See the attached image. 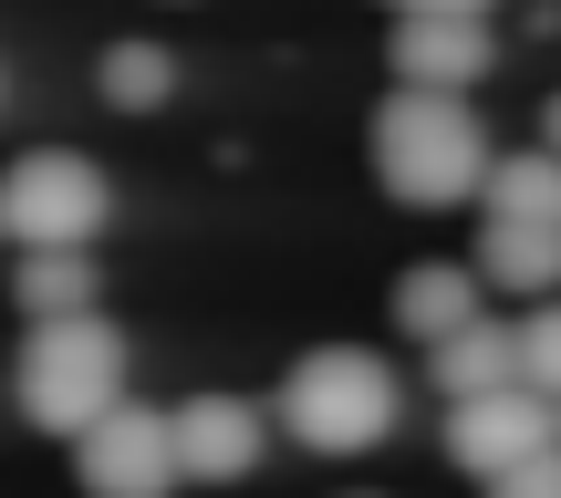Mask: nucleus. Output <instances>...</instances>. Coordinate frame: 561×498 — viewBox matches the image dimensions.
<instances>
[{"label": "nucleus", "instance_id": "obj_1", "mask_svg": "<svg viewBox=\"0 0 561 498\" xmlns=\"http://www.w3.org/2000/svg\"><path fill=\"white\" fill-rule=\"evenodd\" d=\"M489 125L468 115V94H385L375 104V187L396 208H458V198H489Z\"/></svg>", "mask_w": 561, "mask_h": 498}, {"label": "nucleus", "instance_id": "obj_2", "mask_svg": "<svg viewBox=\"0 0 561 498\" xmlns=\"http://www.w3.org/2000/svg\"><path fill=\"white\" fill-rule=\"evenodd\" d=\"M11 405L42 426V437H94V426L125 405V333L104 312L32 322V333H21V363H11Z\"/></svg>", "mask_w": 561, "mask_h": 498}, {"label": "nucleus", "instance_id": "obj_3", "mask_svg": "<svg viewBox=\"0 0 561 498\" xmlns=\"http://www.w3.org/2000/svg\"><path fill=\"white\" fill-rule=\"evenodd\" d=\"M396 405H405V384L385 374L364 343H322V354H301L291 374H280L271 416L291 426V447H312V458H364V447L396 437Z\"/></svg>", "mask_w": 561, "mask_h": 498}, {"label": "nucleus", "instance_id": "obj_4", "mask_svg": "<svg viewBox=\"0 0 561 498\" xmlns=\"http://www.w3.org/2000/svg\"><path fill=\"white\" fill-rule=\"evenodd\" d=\"M0 219H11V250H94V229L115 219V187L73 146H32L0 166Z\"/></svg>", "mask_w": 561, "mask_h": 498}, {"label": "nucleus", "instance_id": "obj_5", "mask_svg": "<svg viewBox=\"0 0 561 498\" xmlns=\"http://www.w3.org/2000/svg\"><path fill=\"white\" fill-rule=\"evenodd\" d=\"M73 478H83V498H167L187 478L178 467V416L125 395L94 437H73Z\"/></svg>", "mask_w": 561, "mask_h": 498}, {"label": "nucleus", "instance_id": "obj_6", "mask_svg": "<svg viewBox=\"0 0 561 498\" xmlns=\"http://www.w3.org/2000/svg\"><path fill=\"white\" fill-rule=\"evenodd\" d=\"M541 447H561V416H551V395H530V384L447 405V458H458L468 478H510V467L541 458Z\"/></svg>", "mask_w": 561, "mask_h": 498}, {"label": "nucleus", "instance_id": "obj_7", "mask_svg": "<svg viewBox=\"0 0 561 498\" xmlns=\"http://www.w3.org/2000/svg\"><path fill=\"white\" fill-rule=\"evenodd\" d=\"M178 416V467L198 488H229V478H250L261 467V447H271V405H250V395H229V384H208V395H178L167 405Z\"/></svg>", "mask_w": 561, "mask_h": 498}, {"label": "nucleus", "instance_id": "obj_8", "mask_svg": "<svg viewBox=\"0 0 561 498\" xmlns=\"http://www.w3.org/2000/svg\"><path fill=\"white\" fill-rule=\"evenodd\" d=\"M385 62H396L405 94H468V83H489V62H500V32H489V21H447V11H396Z\"/></svg>", "mask_w": 561, "mask_h": 498}, {"label": "nucleus", "instance_id": "obj_9", "mask_svg": "<svg viewBox=\"0 0 561 498\" xmlns=\"http://www.w3.org/2000/svg\"><path fill=\"white\" fill-rule=\"evenodd\" d=\"M479 291L489 280L458 270V259H416V270L396 280V333H416L426 354H437V343H458L468 322H479Z\"/></svg>", "mask_w": 561, "mask_h": 498}, {"label": "nucleus", "instance_id": "obj_10", "mask_svg": "<svg viewBox=\"0 0 561 498\" xmlns=\"http://www.w3.org/2000/svg\"><path fill=\"white\" fill-rule=\"evenodd\" d=\"M426 374H437V395H447V405L530 384V374H520V322H468L458 343H437V354H426Z\"/></svg>", "mask_w": 561, "mask_h": 498}, {"label": "nucleus", "instance_id": "obj_11", "mask_svg": "<svg viewBox=\"0 0 561 498\" xmlns=\"http://www.w3.org/2000/svg\"><path fill=\"white\" fill-rule=\"evenodd\" d=\"M11 301L32 322H83L104 301V270L94 250H11Z\"/></svg>", "mask_w": 561, "mask_h": 498}, {"label": "nucleus", "instance_id": "obj_12", "mask_svg": "<svg viewBox=\"0 0 561 498\" xmlns=\"http://www.w3.org/2000/svg\"><path fill=\"white\" fill-rule=\"evenodd\" d=\"M479 280L489 291H520V301H561V229L489 219L479 229Z\"/></svg>", "mask_w": 561, "mask_h": 498}, {"label": "nucleus", "instance_id": "obj_13", "mask_svg": "<svg viewBox=\"0 0 561 498\" xmlns=\"http://www.w3.org/2000/svg\"><path fill=\"white\" fill-rule=\"evenodd\" d=\"M489 219H530V229H561V157L530 146V157H500L489 166Z\"/></svg>", "mask_w": 561, "mask_h": 498}, {"label": "nucleus", "instance_id": "obj_14", "mask_svg": "<svg viewBox=\"0 0 561 498\" xmlns=\"http://www.w3.org/2000/svg\"><path fill=\"white\" fill-rule=\"evenodd\" d=\"M94 83H104L115 115H157V104L178 94V53H167V42H104Z\"/></svg>", "mask_w": 561, "mask_h": 498}, {"label": "nucleus", "instance_id": "obj_15", "mask_svg": "<svg viewBox=\"0 0 561 498\" xmlns=\"http://www.w3.org/2000/svg\"><path fill=\"white\" fill-rule=\"evenodd\" d=\"M520 374H530V395L561 405V301H530L520 312Z\"/></svg>", "mask_w": 561, "mask_h": 498}, {"label": "nucleus", "instance_id": "obj_16", "mask_svg": "<svg viewBox=\"0 0 561 498\" xmlns=\"http://www.w3.org/2000/svg\"><path fill=\"white\" fill-rule=\"evenodd\" d=\"M489 498H561V447H541V458H520L510 478H489Z\"/></svg>", "mask_w": 561, "mask_h": 498}, {"label": "nucleus", "instance_id": "obj_17", "mask_svg": "<svg viewBox=\"0 0 561 498\" xmlns=\"http://www.w3.org/2000/svg\"><path fill=\"white\" fill-rule=\"evenodd\" d=\"M396 11H447V21H489V0H396Z\"/></svg>", "mask_w": 561, "mask_h": 498}, {"label": "nucleus", "instance_id": "obj_18", "mask_svg": "<svg viewBox=\"0 0 561 498\" xmlns=\"http://www.w3.org/2000/svg\"><path fill=\"white\" fill-rule=\"evenodd\" d=\"M541 146H551V157H561V94L541 104Z\"/></svg>", "mask_w": 561, "mask_h": 498}, {"label": "nucleus", "instance_id": "obj_19", "mask_svg": "<svg viewBox=\"0 0 561 498\" xmlns=\"http://www.w3.org/2000/svg\"><path fill=\"white\" fill-rule=\"evenodd\" d=\"M0 250H11V219H0Z\"/></svg>", "mask_w": 561, "mask_h": 498}, {"label": "nucleus", "instance_id": "obj_20", "mask_svg": "<svg viewBox=\"0 0 561 498\" xmlns=\"http://www.w3.org/2000/svg\"><path fill=\"white\" fill-rule=\"evenodd\" d=\"M0 104H11V83H0Z\"/></svg>", "mask_w": 561, "mask_h": 498}, {"label": "nucleus", "instance_id": "obj_21", "mask_svg": "<svg viewBox=\"0 0 561 498\" xmlns=\"http://www.w3.org/2000/svg\"><path fill=\"white\" fill-rule=\"evenodd\" d=\"M354 498H375V488H354Z\"/></svg>", "mask_w": 561, "mask_h": 498}]
</instances>
